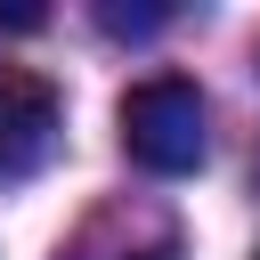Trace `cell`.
Listing matches in <instances>:
<instances>
[{
    "label": "cell",
    "instance_id": "cell-1",
    "mask_svg": "<svg viewBox=\"0 0 260 260\" xmlns=\"http://www.w3.org/2000/svg\"><path fill=\"white\" fill-rule=\"evenodd\" d=\"M122 146H130V162H146L154 179L195 171V162H203V98H195V81H179V73L138 81V89L122 98Z\"/></svg>",
    "mask_w": 260,
    "mask_h": 260
},
{
    "label": "cell",
    "instance_id": "cell-2",
    "mask_svg": "<svg viewBox=\"0 0 260 260\" xmlns=\"http://www.w3.org/2000/svg\"><path fill=\"white\" fill-rule=\"evenodd\" d=\"M57 154V89L41 73H0V187Z\"/></svg>",
    "mask_w": 260,
    "mask_h": 260
},
{
    "label": "cell",
    "instance_id": "cell-3",
    "mask_svg": "<svg viewBox=\"0 0 260 260\" xmlns=\"http://www.w3.org/2000/svg\"><path fill=\"white\" fill-rule=\"evenodd\" d=\"M252 260H260V252H252Z\"/></svg>",
    "mask_w": 260,
    "mask_h": 260
}]
</instances>
